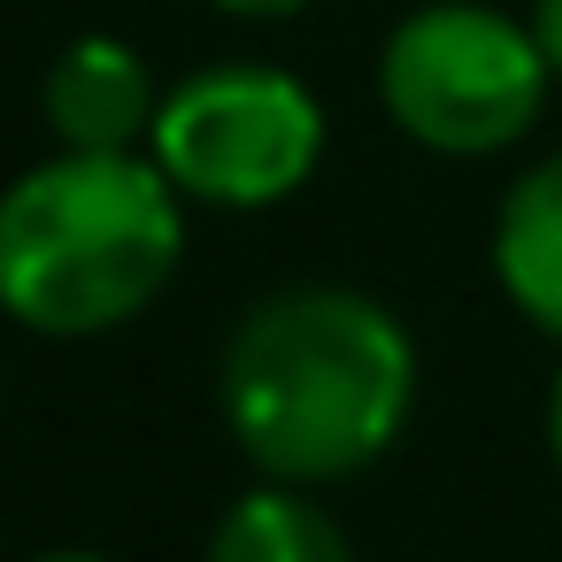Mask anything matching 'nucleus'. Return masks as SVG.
<instances>
[{"label": "nucleus", "mask_w": 562, "mask_h": 562, "mask_svg": "<svg viewBox=\"0 0 562 562\" xmlns=\"http://www.w3.org/2000/svg\"><path fill=\"white\" fill-rule=\"evenodd\" d=\"M416 408V347L401 316L355 285H285L255 301L224 347V424L278 485L370 470Z\"/></svg>", "instance_id": "nucleus-1"}, {"label": "nucleus", "mask_w": 562, "mask_h": 562, "mask_svg": "<svg viewBox=\"0 0 562 562\" xmlns=\"http://www.w3.org/2000/svg\"><path fill=\"white\" fill-rule=\"evenodd\" d=\"M178 186L155 155H47L0 193V308L47 339L132 324L186 255Z\"/></svg>", "instance_id": "nucleus-2"}, {"label": "nucleus", "mask_w": 562, "mask_h": 562, "mask_svg": "<svg viewBox=\"0 0 562 562\" xmlns=\"http://www.w3.org/2000/svg\"><path fill=\"white\" fill-rule=\"evenodd\" d=\"M547 55L531 24L485 0H424L378 47L385 116L431 155H501L547 109Z\"/></svg>", "instance_id": "nucleus-3"}, {"label": "nucleus", "mask_w": 562, "mask_h": 562, "mask_svg": "<svg viewBox=\"0 0 562 562\" xmlns=\"http://www.w3.org/2000/svg\"><path fill=\"white\" fill-rule=\"evenodd\" d=\"M147 155L170 170L186 201L209 209H270L308 186L324 162V109L293 70L216 63L162 93Z\"/></svg>", "instance_id": "nucleus-4"}, {"label": "nucleus", "mask_w": 562, "mask_h": 562, "mask_svg": "<svg viewBox=\"0 0 562 562\" xmlns=\"http://www.w3.org/2000/svg\"><path fill=\"white\" fill-rule=\"evenodd\" d=\"M40 116L55 132V147H78V155H132L155 116H162V86L155 70L139 63V47L93 32V40H70L47 78H40Z\"/></svg>", "instance_id": "nucleus-5"}, {"label": "nucleus", "mask_w": 562, "mask_h": 562, "mask_svg": "<svg viewBox=\"0 0 562 562\" xmlns=\"http://www.w3.org/2000/svg\"><path fill=\"white\" fill-rule=\"evenodd\" d=\"M493 278L547 339H562V155L508 186L493 216Z\"/></svg>", "instance_id": "nucleus-6"}, {"label": "nucleus", "mask_w": 562, "mask_h": 562, "mask_svg": "<svg viewBox=\"0 0 562 562\" xmlns=\"http://www.w3.org/2000/svg\"><path fill=\"white\" fill-rule=\"evenodd\" d=\"M209 562H355L347 531L301 501V485H262V493H239L216 531H209Z\"/></svg>", "instance_id": "nucleus-7"}, {"label": "nucleus", "mask_w": 562, "mask_h": 562, "mask_svg": "<svg viewBox=\"0 0 562 562\" xmlns=\"http://www.w3.org/2000/svg\"><path fill=\"white\" fill-rule=\"evenodd\" d=\"M531 40H539V55H547V70L562 78V0H531Z\"/></svg>", "instance_id": "nucleus-8"}, {"label": "nucleus", "mask_w": 562, "mask_h": 562, "mask_svg": "<svg viewBox=\"0 0 562 562\" xmlns=\"http://www.w3.org/2000/svg\"><path fill=\"white\" fill-rule=\"evenodd\" d=\"M224 16H247V24H278V16H301L308 0H216Z\"/></svg>", "instance_id": "nucleus-9"}, {"label": "nucleus", "mask_w": 562, "mask_h": 562, "mask_svg": "<svg viewBox=\"0 0 562 562\" xmlns=\"http://www.w3.org/2000/svg\"><path fill=\"white\" fill-rule=\"evenodd\" d=\"M547 447H554V470H562V378H554V393H547Z\"/></svg>", "instance_id": "nucleus-10"}, {"label": "nucleus", "mask_w": 562, "mask_h": 562, "mask_svg": "<svg viewBox=\"0 0 562 562\" xmlns=\"http://www.w3.org/2000/svg\"><path fill=\"white\" fill-rule=\"evenodd\" d=\"M32 562H109V554H93V547H47V554H32Z\"/></svg>", "instance_id": "nucleus-11"}]
</instances>
